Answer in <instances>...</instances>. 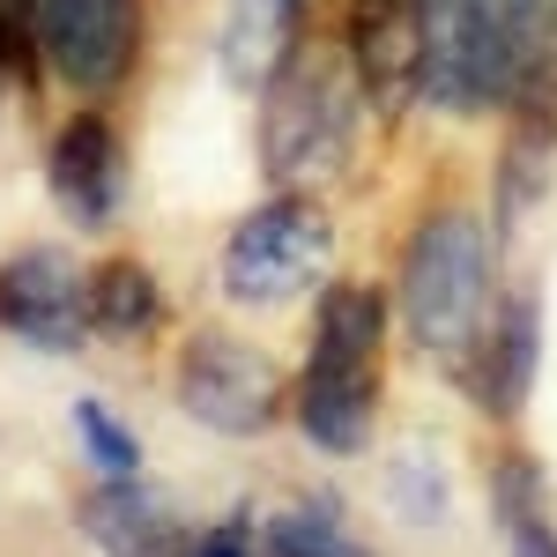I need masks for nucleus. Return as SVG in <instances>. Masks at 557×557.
Segmentation results:
<instances>
[{"label":"nucleus","mask_w":557,"mask_h":557,"mask_svg":"<svg viewBox=\"0 0 557 557\" xmlns=\"http://www.w3.org/2000/svg\"><path fill=\"white\" fill-rule=\"evenodd\" d=\"M557 89V0H424V97L446 112Z\"/></svg>","instance_id":"nucleus-1"},{"label":"nucleus","mask_w":557,"mask_h":557,"mask_svg":"<svg viewBox=\"0 0 557 557\" xmlns=\"http://www.w3.org/2000/svg\"><path fill=\"white\" fill-rule=\"evenodd\" d=\"M380 343L386 298L364 283H335L312 312V357L298 386V431L320 454H364L372 401H380Z\"/></svg>","instance_id":"nucleus-2"},{"label":"nucleus","mask_w":557,"mask_h":557,"mask_svg":"<svg viewBox=\"0 0 557 557\" xmlns=\"http://www.w3.org/2000/svg\"><path fill=\"white\" fill-rule=\"evenodd\" d=\"M491 283H498V268H491L483 215H469V209L424 215L417 238H409V253H401V312H409L417 349L446 357V364L475 357V343L498 320L491 312Z\"/></svg>","instance_id":"nucleus-3"},{"label":"nucleus","mask_w":557,"mask_h":557,"mask_svg":"<svg viewBox=\"0 0 557 557\" xmlns=\"http://www.w3.org/2000/svg\"><path fill=\"white\" fill-rule=\"evenodd\" d=\"M364 112V75L343 52H312L298 45L290 67L260 89V172L275 186H305V178L335 172Z\"/></svg>","instance_id":"nucleus-4"},{"label":"nucleus","mask_w":557,"mask_h":557,"mask_svg":"<svg viewBox=\"0 0 557 557\" xmlns=\"http://www.w3.org/2000/svg\"><path fill=\"white\" fill-rule=\"evenodd\" d=\"M327 253H335L327 209L305 201V194H283V201L253 209L231 231V246H223V290L238 305H290L305 283H320Z\"/></svg>","instance_id":"nucleus-5"},{"label":"nucleus","mask_w":557,"mask_h":557,"mask_svg":"<svg viewBox=\"0 0 557 557\" xmlns=\"http://www.w3.org/2000/svg\"><path fill=\"white\" fill-rule=\"evenodd\" d=\"M178 401L194 424L223 431V438H260L283 417V372L268 364V349L201 327L178 349Z\"/></svg>","instance_id":"nucleus-6"},{"label":"nucleus","mask_w":557,"mask_h":557,"mask_svg":"<svg viewBox=\"0 0 557 557\" xmlns=\"http://www.w3.org/2000/svg\"><path fill=\"white\" fill-rule=\"evenodd\" d=\"M30 30L67 89H112L134 60V0H30Z\"/></svg>","instance_id":"nucleus-7"},{"label":"nucleus","mask_w":557,"mask_h":557,"mask_svg":"<svg viewBox=\"0 0 557 557\" xmlns=\"http://www.w3.org/2000/svg\"><path fill=\"white\" fill-rule=\"evenodd\" d=\"M0 327L38 349H75L89 327V275L67 253H15L0 268Z\"/></svg>","instance_id":"nucleus-8"},{"label":"nucleus","mask_w":557,"mask_h":557,"mask_svg":"<svg viewBox=\"0 0 557 557\" xmlns=\"http://www.w3.org/2000/svg\"><path fill=\"white\" fill-rule=\"evenodd\" d=\"M120 194H127V164H120V134L104 127L97 112L83 120H67V127L52 134V201L75 215V223H112L120 209Z\"/></svg>","instance_id":"nucleus-9"},{"label":"nucleus","mask_w":557,"mask_h":557,"mask_svg":"<svg viewBox=\"0 0 557 557\" xmlns=\"http://www.w3.org/2000/svg\"><path fill=\"white\" fill-rule=\"evenodd\" d=\"M83 528H89V543H97L104 557H194V543H201V535L178 528L172 506H164L141 475L89 491L83 498Z\"/></svg>","instance_id":"nucleus-10"},{"label":"nucleus","mask_w":557,"mask_h":557,"mask_svg":"<svg viewBox=\"0 0 557 557\" xmlns=\"http://www.w3.org/2000/svg\"><path fill=\"white\" fill-rule=\"evenodd\" d=\"M298 23H305V0H231V15H223V75L246 89H268L298 52Z\"/></svg>","instance_id":"nucleus-11"},{"label":"nucleus","mask_w":557,"mask_h":557,"mask_svg":"<svg viewBox=\"0 0 557 557\" xmlns=\"http://www.w3.org/2000/svg\"><path fill=\"white\" fill-rule=\"evenodd\" d=\"M535 298L513 290V298L498 305V320H491V335L475 343V401L491 409V417H520V401H528V380H535Z\"/></svg>","instance_id":"nucleus-12"},{"label":"nucleus","mask_w":557,"mask_h":557,"mask_svg":"<svg viewBox=\"0 0 557 557\" xmlns=\"http://www.w3.org/2000/svg\"><path fill=\"white\" fill-rule=\"evenodd\" d=\"M157 312H164V290H157V275H149L141 260H104V268L89 275V327L134 343V335L157 327Z\"/></svg>","instance_id":"nucleus-13"},{"label":"nucleus","mask_w":557,"mask_h":557,"mask_svg":"<svg viewBox=\"0 0 557 557\" xmlns=\"http://www.w3.org/2000/svg\"><path fill=\"white\" fill-rule=\"evenodd\" d=\"M491 498H498V528L513 535V557H557V528L543 513V475H535V461L506 454L491 469Z\"/></svg>","instance_id":"nucleus-14"},{"label":"nucleus","mask_w":557,"mask_h":557,"mask_svg":"<svg viewBox=\"0 0 557 557\" xmlns=\"http://www.w3.org/2000/svg\"><path fill=\"white\" fill-rule=\"evenodd\" d=\"M268 557H364V543L343 528V513L327 498H305V506H283L268 520Z\"/></svg>","instance_id":"nucleus-15"},{"label":"nucleus","mask_w":557,"mask_h":557,"mask_svg":"<svg viewBox=\"0 0 557 557\" xmlns=\"http://www.w3.org/2000/svg\"><path fill=\"white\" fill-rule=\"evenodd\" d=\"M75 431H83V446H89V461L112 475V483H127L134 469H141V446H134V431L104 409V401H75Z\"/></svg>","instance_id":"nucleus-16"},{"label":"nucleus","mask_w":557,"mask_h":557,"mask_svg":"<svg viewBox=\"0 0 557 557\" xmlns=\"http://www.w3.org/2000/svg\"><path fill=\"white\" fill-rule=\"evenodd\" d=\"M386 491H394V513L401 520H446V475H438L431 454H394Z\"/></svg>","instance_id":"nucleus-17"},{"label":"nucleus","mask_w":557,"mask_h":557,"mask_svg":"<svg viewBox=\"0 0 557 557\" xmlns=\"http://www.w3.org/2000/svg\"><path fill=\"white\" fill-rule=\"evenodd\" d=\"M194 557H253V520H223V528H201V543H194Z\"/></svg>","instance_id":"nucleus-18"}]
</instances>
